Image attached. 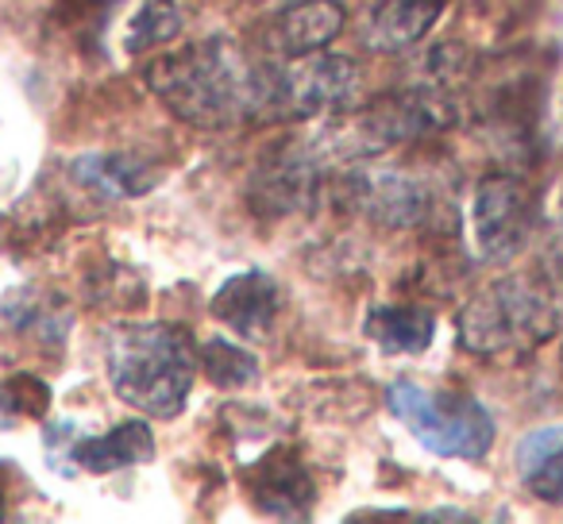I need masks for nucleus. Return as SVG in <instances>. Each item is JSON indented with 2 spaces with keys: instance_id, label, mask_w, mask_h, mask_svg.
Returning a JSON list of instances; mask_svg holds the SVG:
<instances>
[{
  "instance_id": "f03ea898",
  "label": "nucleus",
  "mask_w": 563,
  "mask_h": 524,
  "mask_svg": "<svg viewBox=\"0 0 563 524\" xmlns=\"http://www.w3.org/2000/svg\"><path fill=\"white\" fill-rule=\"evenodd\" d=\"M109 386L135 413L174 421L194 390L201 352L174 324H120L104 339Z\"/></svg>"
},
{
  "instance_id": "f257e3e1",
  "label": "nucleus",
  "mask_w": 563,
  "mask_h": 524,
  "mask_svg": "<svg viewBox=\"0 0 563 524\" xmlns=\"http://www.w3.org/2000/svg\"><path fill=\"white\" fill-rule=\"evenodd\" d=\"M274 74L266 58H255L232 40H201L155 58L147 86L178 120L205 132H228L240 124L271 120Z\"/></svg>"
},
{
  "instance_id": "39448f33",
  "label": "nucleus",
  "mask_w": 563,
  "mask_h": 524,
  "mask_svg": "<svg viewBox=\"0 0 563 524\" xmlns=\"http://www.w3.org/2000/svg\"><path fill=\"white\" fill-rule=\"evenodd\" d=\"M360 97V63L347 55H313L290 58L274 74V109L271 120H321L352 109Z\"/></svg>"
},
{
  "instance_id": "a211bd4d",
  "label": "nucleus",
  "mask_w": 563,
  "mask_h": 524,
  "mask_svg": "<svg viewBox=\"0 0 563 524\" xmlns=\"http://www.w3.org/2000/svg\"><path fill=\"white\" fill-rule=\"evenodd\" d=\"M201 367L220 390H235V386L258 382V359L243 347L228 344V339H209L201 347Z\"/></svg>"
},
{
  "instance_id": "0eeeda50",
  "label": "nucleus",
  "mask_w": 563,
  "mask_h": 524,
  "mask_svg": "<svg viewBox=\"0 0 563 524\" xmlns=\"http://www.w3.org/2000/svg\"><path fill=\"white\" fill-rule=\"evenodd\" d=\"M321 166L324 158L309 143L278 150L251 178V204L258 212H266V216H286V212L313 209L317 186H321Z\"/></svg>"
},
{
  "instance_id": "20e7f679",
  "label": "nucleus",
  "mask_w": 563,
  "mask_h": 524,
  "mask_svg": "<svg viewBox=\"0 0 563 524\" xmlns=\"http://www.w3.org/2000/svg\"><path fill=\"white\" fill-rule=\"evenodd\" d=\"M386 409L394 413V421L413 432L417 444L444 459L478 462L486 459L498 436L483 401L463 390H429L421 382L398 378L386 386Z\"/></svg>"
},
{
  "instance_id": "412c9836",
  "label": "nucleus",
  "mask_w": 563,
  "mask_h": 524,
  "mask_svg": "<svg viewBox=\"0 0 563 524\" xmlns=\"http://www.w3.org/2000/svg\"><path fill=\"white\" fill-rule=\"evenodd\" d=\"M0 516H4V498H0Z\"/></svg>"
},
{
  "instance_id": "6ab92c4d",
  "label": "nucleus",
  "mask_w": 563,
  "mask_h": 524,
  "mask_svg": "<svg viewBox=\"0 0 563 524\" xmlns=\"http://www.w3.org/2000/svg\"><path fill=\"white\" fill-rule=\"evenodd\" d=\"M51 405V390L32 375H16L0 386V413L4 421H27V416H43Z\"/></svg>"
},
{
  "instance_id": "f3484780",
  "label": "nucleus",
  "mask_w": 563,
  "mask_h": 524,
  "mask_svg": "<svg viewBox=\"0 0 563 524\" xmlns=\"http://www.w3.org/2000/svg\"><path fill=\"white\" fill-rule=\"evenodd\" d=\"M78 178L86 186L101 189L104 197H140L151 186V174L143 163H132L128 155H93L78 163Z\"/></svg>"
},
{
  "instance_id": "f8f14e48",
  "label": "nucleus",
  "mask_w": 563,
  "mask_h": 524,
  "mask_svg": "<svg viewBox=\"0 0 563 524\" xmlns=\"http://www.w3.org/2000/svg\"><path fill=\"white\" fill-rule=\"evenodd\" d=\"M278 282L263 270H243L232 275L217 293H212L209 309L220 324H228L240 336H263L271 328L274 313H278Z\"/></svg>"
},
{
  "instance_id": "7ed1b4c3",
  "label": "nucleus",
  "mask_w": 563,
  "mask_h": 524,
  "mask_svg": "<svg viewBox=\"0 0 563 524\" xmlns=\"http://www.w3.org/2000/svg\"><path fill=\"white\" fill-rule=\"evenodd\" d=\"M560 324L563 305L555 301V293L532 278L514 275L471 298L455 321V332L471 355L506 359V355H525L548 344L560 332Z\"/></svg>"
},
{
  "instance_id": "ddd939ff",
  "label": "nucleus",
  "mask_w": 563,
  "mask_h": 524,
  "mask_svg": "<svg viewBox=\"0 0 563 524\" xmlns=\"http://www.w3.org/2000/svg\"><path fill=\"white\" fill-rule=\"evenodd\" d=\"M517 475H521L525 490L537 493L540 501H563V424H544L521 436L514 451Z\"/></svg>"
},
{
  "instance_id": "2eb2a0df",
  "label": "nucleus",
  "mask_w": 563,
  "mask_h": 524,
  "mask_svg": "<svg viewBox=\"0 0 563 524\" xmlns=\"http://www.w3.org/2000/svg\"><path fill=\"white\" fill-rule=\"evenodd\" d=\"M363 332L386 355H421L437 336V316L421 305H375L363 321Z\"/></svg>"
},
{
  "instance_id": "6e6552de",
  "label": "nucleus",
  "mask_w": 563,
  "mask_h": 524,
  "mask_svg": "<svg viewBox=\"0 0 563 524\" xmlns=\"http://www.w3.org/2000/svg\"><path fill=\"white\" fill-rule=\"evenodd\" d=\"M247 490L251 501L266 516H278V521H301V516L313 513V501H317L313 478H309L306 462L290 447L266 455L247 475Z\"/></svg>"
},
{
  "instance_id": "9d476101",
  "label": "nucleus",
  "mask_w": 563,
  "mask_h": 524,
  "mask_svg": "<svg viewBox=\"0 0 563 524\" xmlns=\"http://www.w3.org/2000/svg\"><path fill=\"white\" fill-rule=\"evenodd\" d=\"M352 197L386 227H413L429 216V189L401 170H360L352 178Z\"/></svg>"
},
{
  "instance_id": "dca6fc26",
  "label": "nucleus",
  "mask_w": 563,
  "mask_h": 524,
  "mask_svg": "<svg viewBox=\"0 0 563 524\" xmlns=\"http://www.w3.org/2000/svg\"><path fill=\"white\" fill-rule=\"evenodd\" d=\"M181 24L186 20H181V9L174 0H143L124 27V51L128 55H140V51L163 47V43L178 40Z\"/></svg>"
},
{
  "instance_id": "423d86ee",
  "label": "nucleus",
  "mask_w": 563,
  "mask_h": 524,
  "mask_svg": "<svg viewBox=\"0 0 563 524\" xmlns=\"http://www.w3.org/2000/svg\"><path fill=\"white\" fill-rule=\"evenodd\" d=\"M532 227H537V197L521 178L490 174L478 181L475 201H471V232L486 258L494 263L514 258L529 243Z\"/></svg>"
},
{
  "instance_id": "1a4fd4ad",
  "label": "nucleus",
  "mask_w": 563,
  "mask_h": 524,
  "mask_svg": "<svg viewBox=\"0 0 563 524\" xmlns=\"http://www.w3.org/2000/svg\"><path fill=\"white\" fill-rule=\"evenodd\" d=\"M347 24V9L340 0H298L271 20L263 43L271 55L301 58L324 51Z\"/></svg>"
},
{
  "instance_id": "4468645a",
  "label": "nucleus",
  "mask_w": 563,
  "mask_h": 524,
  "mask_svg": "<svg viewBox=\"0 0 563 524\" xmlns=\"http://www.w3.org/2000/svg\"><path fill=\"white\" fill-rule=\"evenodd\" d=\"M74 462L89 475H112L120 467H135V462H147L155 455V436L143 421L117 424L104 436H86L74 444Z\"/></svg>"
},
{
  "instance_id": "9b49d317",
  "label": "nucleus",
  "mask_w": 563,
  "mask_h": 524,
  "mask_svg": "<svg viewBox=\"0 0 563 524\" xmlns=\"http://www.w3.org/2000/svg\"><path fill=\"white\" fill-rule=\"evenodd\" d=\"M440 12H444V0H378L363 16L360 40L375 55H398L432 32Z\"/></svg>"
},
{
  "instance_id": "aec40b11",
  "label": "nucleus",
  "mask_w": 563,
  "mask_h": 524,
  "mask_svg": "<svg viewBox=\"0 0 563 524\" xmlns=\"http://www.w3.org/2000/svg\"><path fill=\"white\" fill-rule=\"evenodd\" d=\"M555 124H560V140H563V104H560V120H555Z\"/></svg>"
}]
</instances>
